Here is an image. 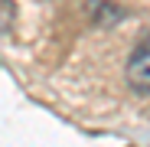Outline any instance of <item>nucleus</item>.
I'll use <instances>...</instances> for the list:
<instances>
[{"instance_id":"nucleus-1","label":"nucleus","mask_w":150,"mask_h":147,"mask_svg":"<svg viewBox=\"0 0 150 147\" xmlns=\"http://www.w3.org/2000/svg\"><path fill=\"white\" fill-rule=\"evenodd\" d=\"M127 82L137 92H150V39L140 43L127 59Z\"/></svg>"},{"instance_id":"nucleus-2","label":"nucleus","mask_w":150,"mask_h":147,"mask_svg":"<svg viewBox=\"0 0 150 147\" xmlns=\"http://www.w3.org/2000/svg\"><path fill=\"white\" fill-rule=\"evenodd\" d=\"M91 20H95V26H114L124 20V10L108 4V0H91Z\"/></svg>"}]
</instances>
